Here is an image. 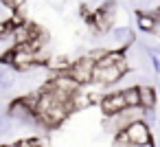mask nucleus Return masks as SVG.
I'll list each match as a JSON object with an SVG mask.
<instances>
[{
  "label": "nucleus",
  "instance_id": "5",
  "mask_svg": "<svg viewBox=\"0 0 160 147\" xmlns=\"http://www.w3.org/2000/svg\"><path fill=\"white\" fill-rule=\"evenodd\" d=\"M110 40L114 44H118V48H129L136 42V35L129 27H114V29H110Z\"/></svg>",
  "mask_w": 160,
  "mask_h": 147
},
{
  "label": "nucleus",
  "instance_id": "3",
  "mask_svg": "<svg viewBox=\"0 0 160 147\" xmlns=\"http://www.w3.org/2000/svg\"><path fill=\"white\" fill-rule=\"evenodd\" d=\"M125 134V138L129 140L132 147H145V145H153V132L149 125H145L142 121H134L129 123L125 129H121Z\"/></svg>",
  "mask_w": 160,
  "mask_h": 147
},
{
  "label": "nucleus",
  "instance_id": "6",
  "mask_svg": "<svg viewBox=\"0 0 160 147\" xmlns=\"http://www.w3.org/2000/svg\"><path fill=\"white\" fill-rule=\"evenodd\" d=\"M138 97H140V108H145V110L158 108V94L151 84H138Z\"/></svg>",
  "mask_w": 160,
  "mask_h": 147
},
{
  "label": "nucleus",
  "instance_id": "13",
  "mask_svg": "<svg viewBox=\"0 0 160 147\" xmlns=\"http://www.w3.org/2000/svg\"><path fill=\"white\" fill-rule=\"evenodd\" d=\"M2 3H5L11 11H16V9H20V7L24 5V0H2Z\"/></svg>",
  "mask_w": 160,
  "mask_h": 147
},
{
  "label": "nucleus",
  "instance_id": "16",
  "mask_svg": "<svg viewBox=\"0 0 160 147\" xmlns=\"http://www.w3.org/2000/svg\"><path fill=\"white\" fill-rule=\"evenodd\" d=\"M158 114H160V112H158Z\"/></svg>",
  "mask_w": 160,
  "mask_h": 147
},
{
  "label": "nucleus",
  "instance_id": "15",
  "mask_svg": "<svg viewBox=\"0 0 160 147\" xmlns=\"http://www.w3.org/2000/svg\"><path fill=\"white\" fill-rule=\"evenodd\" d=\"M0 147H13V145H11V143H9V145H0Z\"/></svg>",
  "mask_w": 160,
  "mask_h": 147
},
{
  "label": "nucleus",
  "instance_id": "4",
  "mask_svg": "<svg viewBox=\"0 0 160 147\" xmlns=\"http://www.w3.org/2000/svg\"><path fill=\"white\" fill-rule=\"evenodd\" d=\"M99 108H101V112H103L108 119H112V116H116L118 112H123L127 105H125V101H123L121 90H112V92H103V97H101V101H99Z\"/></svg>",
  "mask_w": 160,
  "mask_h": 147
},
{
  "label": "nucleus",
  "instance_id": "2",
  "mask_svg": "<svg viewBox=\"0 0 160 147\" xmlns=\"http://www.w3.org/2000/svg\"><path fill=\"white\" fill-rule=\"evenodd\" d=\"M92 73H94V59L88 53H83V55L72 59L70 68L64 75H68L77 86H90L92 84Z\"/></svg>",
  "mask_w": 160,
  "mask_h": 147
},
{
  "label": "nucleus",
  "instance_id": "1",
  "mask_svg": "<svg viewBox=\"0 0 160 147\" xmlns=\"http://www.w3.org/2000/svg\"><path fill=\"white\" fill-rule=\"evenodd\" d=\"M127 73H129V62H127V57H125V59H121L118 64L103 66V68H94V73H92V84L99 86V88H103V86H114V84H118Z\"/></svg>",
  "mask_w": 160,
  "mask_h": 147
},
{
  "label": "nucleus",
  "instance_id": "14",
  "mask_svg": "<svg viewBox=\"0 0 160 147\" xmlns=\"http://www.w3.org/2000/svg\"><path fill=\"white\" fill-rule=\"evenodd\" d=\"M156 94H158V99H160V88H156Z\"/></svg>",
  "mask_w": 160,
  "mask_h": 147
},
{
  "label": "nucleus",
  "instance_id": "7",
  "mask_svg": "<svg viewBox=\"0 0 160 147\" xmlns=\"http://www.w3.org/2000/svg\"><path fill=\"white\" fill-rule=\"evenodd\" d=\"M16 84H18V75L7 66H0V97L11 92L16 88Z\"/></svg>",
  "mask_w": 160,
  "mask_h": 147
},
{
  "label": "nucleus",
  "instance_id": "10",
  "mask_svg": "<svg viewBox=\"0 0 160 147\" xmlns=\"http://www.w3.org/2000/svg\"><path fill=\"white\" fill-rule=\"evenodd\" d=\"M121 94H123V101H125V105H127V108H136V105H140L138 86H127V88H123V90H121Z\"/></svg>",
  "mask_w": 160,
  "mask_h": 147
},
{
  "label": "nucleus",
  "instance_id": "12",
  "mask_svg": "<svg viewBox=\"0 0 160 147\" xmlns=\"http://www.w3.org/2000/svg\"><path fill=\"white\" fill-rule=\"evenodd\" d=\"M13 31V24L9 20H0V38H9Z\"/></svg>",
  "mask_w": 160,
  "mask_h": 147
},
{
  "label": "nucleus",
  "instance_id": "8",
  "mask_svg": "<svg viewBox=\"0 0 160 147\" xmlns=\"http://www.w3.org/2000/svg\"><path fill=\"white\" fill-rule=\"evenodd\" d=\"M134 18H136V27H138L140 33H151V31H153V24H156V22H153V18H151L147 11H140V9H138Z\"/></svg>",
  "mask_w": 160,
  "mask_h": 147
},
{
  "label": "nucleus",
  "instance_id": "9",
  "mask_svg": "<svg viewBox=\"0 0 160 147\" xmlns=\"http://www.w3.org/2000/svg\"><path fill=\"white\" fill-rule=\"evenodd\" d=\"M13 147H51L46 136H29V138H18L16 143H11Z\"/></svg>",
  "mask_w": 160,
  "mask_h": 147
},
{
  "label": "nucleus",
  "instance_id": "11",
  "mask_svg": "<svg viewBox=\"0 0 160 147\" xmlns=\"http://www.w3.org/2000/svg\"><path fill=\"white\" fill-rule=\"evenodd\" d=\"M16 123L5 114V112H0V138H7V136H13L16 134Z\"/></svg>",
  "mask_w": 160,
  "mask_h": 147
}]
</instances>
